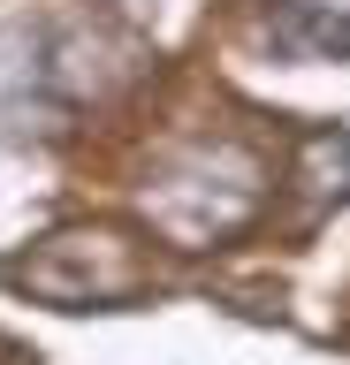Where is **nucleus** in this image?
Returning <instances> with one entry per match:
<instances>
[{"instance_id":"3","label":"nucleus","mask_w":350,"mask_h":365,"mask_svg":"<svg viewBox=\"0 0 350 365\" xmlns=\"http://www.w3.org/2000/svg\"><path fill=\"white\" fill-rule=\"evenodd\" d=\"M304 182H312V198H350V137L343 130H320L304 145Z\"/></svg>"},{"instance_id":"1","label":"nucleus","mask_w":350,"mask_h":365,"mask_svg":"<svg viewBox=\"0 0 350 365\" xmlns=\"http://www.w3.org/2000/svg\"><path fill=\"white\" fill-rule=\"evenodd\" d=\"M145 205L175 244H213L259 205V168L236 145H190L183 160H168L145 182Z\"/></svg>"},{"instance_id":"2","label":"nucleus","mask_w":350,"mask_h":365,"mask_svg":"<svg viewBox=\"0 0 350 365\" xmlns=\"http://www.w3.org/2000/svg\"><path fill=\"white\" fill-rule=\"evenodd\" d=\"M274 46L282 53H350V0H282Z\"/></svg>"}]
</instances>
